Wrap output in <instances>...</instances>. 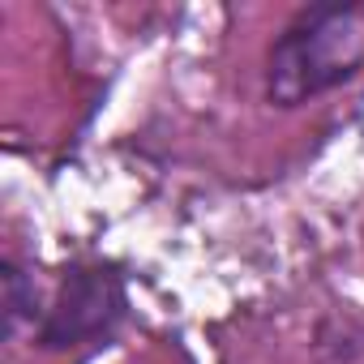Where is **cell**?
<instances>
[{"label":"cell","mask_w":364,"mask_h":364,"mask_svg":"<svg viewBox=\"0 0 364 364\" xmlns=\"http://www.w3.org/2000/svg\"><path fill=\"white\" fill-rule=\"evenodd\" d=\"M0 296H5V334H9V338H18L26 326L39 330L48 304H43V296H39L35 274H31L14 253L0 262Z\"/></svg>","instance_id":"obj_3"},{"label":"cell","mask_w":364,"mask_h":364,"mask_svg":"<svg viewBox=\"0 0 364 364\" xmlns=\"http://www.w3.org/2000/svg\"><path fill=\"white\" fill-rule=\"evenodd\" d=\"M129 317V287L112 262H73L65 266L56 296L43 309L35 343L43 351L107 347Z\"/></svg>","instance_id":"obj_2"},{"label":"cell","mask_w":364,"mask_h":364,"mask_svg":"<svg viewBox=\"0 0 364 364\" xmlns=\"http://www.w3.org/2000/svg\"><path fill=\"white\" fill-rule=\"evenodd\" d=\"M364 65V0H317L291 14L266 56V99L304 107L347 86Z\"/></svg>","instance_id":"obj_1"}]
</instances>
